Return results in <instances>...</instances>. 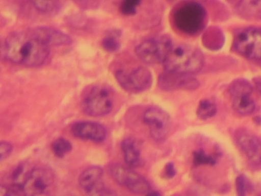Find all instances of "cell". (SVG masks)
<instances>
[{
	"label": "cell",
	"instance_id": "obj_5",
	"mask_svg": "<svg viewBox=\"0 0 261 196\" xmlns=\"http://www.w3.org/2000/svg\"><path fill=\"white\" fill-rule=\"evenodd\" d=\"M119 84L130 93H140L148 89L152 84V76L150 70L142 66L120 68L115 72Z\"/></svg>",
	"mask_w": 261,
	"mask_h": 196
},
{
	"label": "cell",
	"instance_id": "obj_15",
	"mask_svg": "<svg viewBox=\"0 0 261 196\" xmlns=\"http://www.w3.org/2000/svg\"><path fill=\"white\" fill-rule=\"evenodd\" d=\"M238 142L249 161L261 163V141L255 136L244 133L238 135Z\"/></svg>",
	"mask_w": 261,
	"mask_h": 196
},
{
	"label": "cell",
	"instance_id": "obj_17",
	"mask_svg": "<svg viewBox=\"0 0 261 196\" xmlns=\"http://www.w3.org/2000/svg\"><path fill=\"white\" fill-rule=\"evenodd\" d=\"M236 7L244 16L261 18V0H237Z\"/></svg>",
	"mask_w": 261,
	"mask_h": 196
},
{
	"label": "cell",
	"instance_id": "obj_6",
	"mask_svg": "<svg viewBox=\"0 0 261 196\" xmlns=\"http://www.w3.org/2000/svg\"><path fill=\"white\" fill-rule=\"evenodd\" d=\"M173 45L171 38L161 35L147 39L135 48L138 58L148 64H158L164 61Z\"/></svg>",
	"mask_w": 261,
	"mask_h": 196
},
{
	"label": "cell",
	"instance_id": "obj_14",
	"mask_svg": "<svg viewBox=\"0 0 261 196\" xmlns=\"http://www.w3.org/2000/svg\"><path fill=\"white\" fill-rule=\"evenodd\" d=\"M71 133L77 138L90 140L96 142L103 141L107 136V130L101 124L89 121H80L74 124Z\"/></svg>",
	"mask_w": 261,
	"mask_h": 196
},
{
	"label": "cell",
	"instance_id": "obj_2",
	"mask_svg": "<svg viewBox=\"0 0 261 196\" xmlns=\"http://www.w3.org/2000/svg\"><path fill=\"white\" fill-rule=\"evenodd\" d=\"M163 63L166 71L193 75L202 68L204 57L201 52L192 45H173Z\"/></svg>",
	"mask_w": 261,
	"mask_h": 196
},
{
	"label": "cell",
	"instance_id": "obj_22",
	"mask_svg": "<svg viewBox=\"0 0 261 196\" xmlns=\"http://www.w3.org/2000/svg\"><path fill=\"white\" fill-rule=\"evenodd\" d=\"M194 163L195 165L203 164L214 165L216 160L212 156L207 155L205 153L200 150L195 152L193 154Z\"/></svg>",
	"mask_w": 261,
	"mask_h": 196
},
{
	"label": "cell",
	"instance_id": "obj_20",
	"mask_svg": "<svg viewBox=\"0 0 261 196\" xmlns=\"http://www.w3.org/2000/svg\"><path fill=\"white\" fill-rule=\"evenodd\" d=\"M71 143L64 138H59L52 144V150L54 154L58 158H63L66 154L71 151Z\"/></svg>",
	"mask_w": 261,
	"mask_h": 196
},
{
	"label": "cell",
	"instance_id": "obj_21",
	"mask_svg": "<svg viewBox=\"0 0 261 196\" xmlns=\"http://www.w3.org/2000/svg\"><path fill=\"white\" fill-rule=\"evenodd\" d=\"M34 6L42 12H51L57 7L59 0H31Z\"/></svg>",
	"mask_w": 261,
	"mask_h": 196
},
{
	"label": "cell",
	"instance_id": "obj_24",
	"mask_svg": "<svg viewBox=\"0 0 261 196\" xmlns=\"http://www.w3.org/2000/svg\"><path fill=\"white\" fill-rule=\"evenodd\" d=\"M236 186L238 194L240 196L245 195L249 189L248 181L243 176H239L237 178Z\"/></svg>",
	"mask_w": 261,
	"mask_h": 196
},
{
	"label": "cell",
	"instance_id": "obj_27",
	"mask_svg": "<svg viewBox=\"0 0 261 196\" xmlns=\"http://www.w3.org/2000/svg\"><path fill=\"white\" fill-rule=\"evenodd\" d=\"M255 84L257 88L261 93V78L256 79L255 81Z\"/></svg>",
	"mask_w": 261,
	"mask_h": 196
},
{
	"label": "cell",
	"instance_id": "obj_9",
	"mask_svg": "<svg viewBox=\"0 0 261 196\" xmlns=\"http://www.w3.org/2000/svg\"><path fill=\"white\" fill-rule=\"evenodd\" d=\"M113 179L120 185L137 194L148 193L150 186L142 176L121 164H113L109 168Z\"/></svg>",
	"mask_w": 261,
	"mask_h": 196
},
{
	"label": "cell",
	"instance_id": "obj_18",
	"mask_svg": "<svg viewBox=\"0 0 261 196\" xmlns=\"http://www.w3.org/2000/svg\"><path fill=\"white\" fill-rule=\"evenodd\" d=\"M121 32L115 30L109 33L103 39L102 45L105 50L113 53L117 51L121 46Z\"/></svg>",
	"mask_w": 261,
	"mask_h": 196
},
{
	"label": "cell",
	"instance_id": "obj_26",
	"mask_svg": "<svg viewBox=\"0 0 261 196\" xmlns=\"http://www.w3.org/2000/svg\"><path fill=\"white\" fill-rule=\"evenodd\" d=\"M176 173L174 165L172 162H169L166 164L164 172V176L167 179H171L173 178Z\"/></svg>",
	"mask_w": 261,
	"mask_h": 196
},
{
	"label": "cell",
	"instance_id": "obj_16",
	"mask_svg": "<svg viewBox=\"0 0 261 196\" xmlns=\"http://www.w3.org/2000/svg\"><path fill=\"white\" fill-rule=\"evenodd\" d=\"M121 148L126 163L132 167H138L142 164L140 150L136 142L132 138L124 139Z\"/></svg>",
	"mask_w": 261,
	"mask_h": 196
},
{
	"label": "cell",
	"instance_id": "obj_10",
	"mask_svg": "<svg viewBox=\"0 0 261 196\" xmlns=\"http://www.w3.org/2000/svg\"><path fill=\"white\" fill-rule=\"evenodd\" d=\"M229 91L234 109L239 114L248 115L255 110V103L251 97L252 87L248 81L238 79L233 82Z\"/></svg>",
	"mask_w": 261,
	"mask_h": 196
},
{
	"label": "cell",
	"instance_id": "obj_11",
	"mask_svg": "<svg viewBox=\"0 0 261 196\" xmlns=\"http://www.w3.org/2000/svg\"><path fill=\"white\" fill-rule=\"evenodd\" d=\"M143 119L154 140L161 141L167 137L171 129V120L165 111L156 107L149 108L145 111Z\"/></svg>",
	"mask_w": 261,
	"mask_h": 196
},
{
	"label": "cell",
	"instance_id": "obj_1",
	"mask_svg": "<svg viewBox=\"0 0 261 196\" xmlns=\"http://www.w3.org/2000/svg\"><path fill=\"white\" fill-rule=\"evenodd\" d=\"M50 47L37 28L29 32L11 33L4 41L3 49L5 56L9 61L37 67L47 60Z\"/></svg>",
	"mask_w": 261,
	"mask_h": 196
},
{
	"label": "cell",
	"instance_id": "obj_19",
	"mask_svg": "<svg viewBox=\"0 0 261 196\" xmlns=\"http://www.w3.org/2000/svg\"><path fill=\"white\" fill-rule=\"evenodd\" d=\"M216 112L217 108L213 102L208 100H203L198 104L197 115L202 119H206L214 116Z\"/></svg>",
	"mask_w": 261,
	"mask_h": 196
},
{
	"label": "cell",
	"instance_id": "obj_13",
	"mask_svg": "<svg viewBox=\"0 0 261 196\" xmlns=\"http://www.w3.org/2000/svg\"><path fill=\"white\" fill-rule=\"evenodd\" d=\"M102 169L98 166L89 167L83 171L79 178V184L90 195H112V191L101 182Z\"/></svg>",
	"mask_w": 261,
	"mask_h": 196
},
{
	"label": "cell",
	"instance_id": "obj_7",
	"mask_svg": "<svg viewBox=\"0 0 261 196\" xmlns=\"http://www.w3.org/2000/svg\"><path fill=\"white\" fill-rule=\"evenodd\" d=\"M54 176L50 170L44 167L34 168L27 174L22 184L24 194L44 195L53 189Z\"/></svg>",
	"mask_w": 261,
	"mask_h": 196
},
{
	"label": "cell",
	"instance_id": "obj_12",
	"mask_svg": "<svg viewBox=\"0 0 261 196\" xmlns=\"http://www.w3.org/2000/svg\"><path fill=\"white\" fill-rule=\"evenodd\" d=\"M161 89L171 91L177 89L194 90L199 85L197 79L191 74L165 71L158 78Z\"/></svg>",
	"mask_w": 261,
	"mask_h": 196
},
{
	"label": "cell",
	"instance_id": "obj_8",
	"mask_svg": "<svg viewBox=\"0 0 261 196\" xmlns=\"http://www.w3.org/2000/svg\"><path fill=\"white\" fill-rule=\"evenodd\" d=\"M234 46L245 57L261 61V29L252 28L240 31L234 37Z\"/></svg>",
	"mask_w": 261,
	"mask_h": 196
},
{
	"label": "cell",
	"instance_id": "obj_4",
	"mask_svg": "<svg viewBox=\"0 0 261 196\" xmlns=\"http://www.w3.org/2000/svg\"><path fill=\"white\" fill-rule=\"evenodd\" d=\"M114 95L108 86L98 84L92 87L86 94L83 102V110L92 116H102L112 110Z\"/></svg>",
	"mask_w": 261,
	"mask_h": 196
},
{
	"label": "cell",
	"instance_id": "obj_28",
	"mask_svg": "<svg viewBox=\"0 0 261 196\" xmlns=\"http://www.w3.org/2000/svg\"><path fill=\"white\" fill-rule=\"evenodd\" d=\"M80 1H86V0H80Z\"/></svg>",
	"mask_w": 261,
	"mask_h": 196
},
{
	"label": "cell",
	"instance_id": "obj_3",
	"mask_svg": "<svg viewBox=\"0 0 261 196\" xmlns=\"http://www.w3.org/2000/svg\"><path fill=\"white\" fill-rule=\"evenodd\" d=\"M206 20L204 9L194 2H186L179 6L172 16L175 28L188 35H195L200 33L205 25Z\"/></svg>",
	"mask_w": 261,
	"mask_h": 196
},
{
	"label": "cell",
	"instance_id": "obj_25",
	"mask_svg": "<svg viewBox=\"0 0 261 196\" xmlns=\"http://www.w3.org/2000/svg\"><path fill=\"white\" fill-rule=\"evenodd\" d=\"M12 144L7 141H3L1 143L0 152H1V160H3L7 158L11 154L12 151Z\"/></svg>",
	"mask_w": 261,
	"mask_h": 196
},
{
	"label": "cell",
	"instance_id": "obj_23",
	"mask_svg": "<svg viewBox=\"0 0 261 196\" xmlns=\"http://www.w3.org/2000/svg\"><path fill=\"white\" fill-rule=\"evenodd\" d=\"M142 0H123L120 6L121 12L126 15L135 14Z\"/></svg>",
	"mask_w": 261,
	"mask_h": 196
}]
</instances>
